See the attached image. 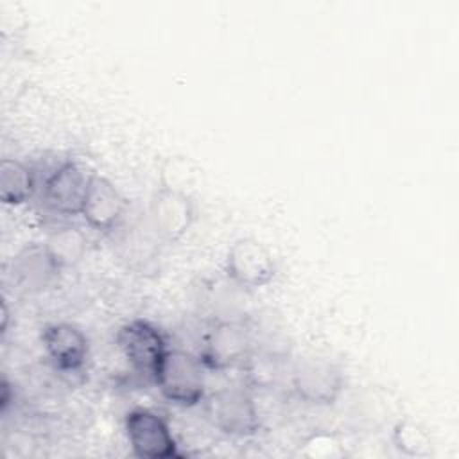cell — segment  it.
Instances as JSON below:
<instances>
[{
	"label": "cell",
	"instance_id": "obj_1",
	"mask_svg": "<svg viewBox=\"0 0 459 459\" xmlns=\"http://www.w3.org/2000/svg\"><path fill=\"white\" fill-rule=\"evenodd\" d=\"M206 371L197 355L179 348H169L152 382L170 403L195 407L206 396Z\"/></svg>",
	"mask_w": 459,
	"mask_h": 459
},
{
	"label": "cell",
	"instance_id": "obj_2",
	"mask_svg": "<svg viewBox=\"0 0 459 459\" xmlns=\"http://www.w3.org/2000/svg\"><path fill=\"white\" fill-rule=\"evenodd\" d=\"M210 423L233 437L253 436L260 429V414L251 387H221L203 400Z\"/></svg>",
	"mask_w": 459,
	"mask_h": 459
},
{
	"label": "cell",
	"instance_id": "obj_3",
	"mask_svg": "<svg viewBox=\"0 0 459 459\" xmlns=\"http://www.w3.org/2000/svg\"><path fill=\"white\" fill-rule=\"evenodd\" d=\"M115 341L133 371L149 380L154 378L161 359L169 351L165 333L147 319L124 323L117 330Z\"/></svg>",
	"mask_w": 459,
	"mask_h": 459
},
{
	"label": "cell",
	"instance_id": "obj_4",
	"mask_svg": "<svg viewBox=\"0 0 459 459\" xmlns=\"http://www.w3.org/2000/svg\"><path fill=\"white\" fill-rule=\"evenodd\" d=\"M251 353L249 330L237 321H219L204 333L197 357L208 371H226L244 366Z\"/></svg>",
	"mask_w": 459,
	"mask_h": 459
},
{
	"label": "cell",
	"instance_id": "obj_5",
	"mask_svg": "<svg viewBox=\"0 0 459 459\" xmlns=\"http://www.w3.org/2000/svg\"><path fill=\"white\" fill-rule=\"evenodd\" d=\"M126 437L134 455L143 459H169L179 455L178 441L169 421L156 411L138 407L126 414Z\"/></svg>",
	"mask_w": 459,
	"mask_h": 459
},
{
	"label": "cell",
	"instance_id": "obj_6",
	"mask_svg": "<svg viewBox=\"0 0 459 459\" xmlns=\"http://www.w3.org/2000/svg\"><path fill=\"white\" fill-rule=\"evenodd\" d=\"M90 179L91 174H86L79 163L72 160L57 163L43 179V206L56 215H81Z\"/></svg>",
	"mask_w": 459,
	"mask_h": 459
},
{
	"label": "cell",
	"instance_id": "obj_7",
	"mask_svg": "<svg viewBox=\"0 0 459 459\" xmlns=\"http://www.w3.org/2000/svg\"><path fill=\"white\" fill-rule=\"evenodd\" d=\"M276 260L273 253L256 238L235 240L224 258V273L242 289H260L276 276Z\"/></svg>",
	"mask_w": 459,
	"mask_h": 459
},
{
	"label": "cell",
	"instance_id": "obj_8",
	"mask_svg": "<svg viewBox=\"0 0 459 459\" xmlns=\"http://www.w3.org/2000/svg\"><path fill=\"white\" fill-rule=\"evenodd\" d=\"M290 384L299 400L321 407L335 403L344 387V378L335 364L325 359H305L292 369Z\"/></svg>",
	"mask_w": 459,
	"mask_h": 459
},
{
	"label": "cell",
	"instance_id": "obj_9",
	"mask_svg": "<svg viewBox=\"0 0 459 459\" xmlns=\"http://www.w3.org/2000/svg\"><path fill=\"white\" fill-rule=\"evenodd\" d=\"M149 219L154 233L165 242H178L195 221V208L190 195L158 188L151 197Z\"/></svg>",
	"mask_w": 459,
	"mask_h": 459
},
{
	"label": "cell",
	"instance_id": "obj_10",
	"mask_svg": "<svg viewBox=\"0 0 459 459\" xmlns=\"http://www.w3.org/2000/svg\"><path fill=\"white\" fill-rule=\"evenodd\" d=\"M43 350L52 366L63 373H77L90 357V341L86 333L72 323L47 325L41 333Z\"/></svg>",
	"mask_w": 459,
	"mask_h": 459
},
{
	"label": "cell",
	"instance_id": "obj_11",
	"mask_svg": "<svg viewBox=\"0 0 459 459\" xmlns=\"http://www.w3.org/2000/svg\"><path fill=\"white\" fill-rule=\"evenodd\" d=\"M126 199L120 190L104 176L91 174L81 217L84 222L100 233L113 231L124 219Z\"/></svg>",
	"mask_w": 459,
	"mask_h": 459
},
{
	"label": "cell",
	"instance_id": "obj_12",
	"mask_svg": "<svg viewBox=\"0 0 459 459\" xmlns=\"http://www.w3.org/2000/svg\"><path fill=\"white\" fill-rule=\"evenodd\" d=\"M59 269L61 267L54 262L45 244L25 247L13 262V274L27 290H39L47 287Z\"/></svg>",
	"mask_w": 459,
	"mask_h": 459
},
{
	"label": "cell",
	"instance_id": "obj_13",
	"mask_svg": "<svg viewBox=\"0 0 459 459\" xmlns=\"http://www.w3.org/2000/svg\"><path fill=\"white\" fill-rule=\"evenodd\" d=\"M38 188L36 172L30 165L4 158L0 163V199L4 204L20 206L27 203Z\"/></svg>",
	"mask_w": 459,
	"mask_h": 459
},
{
	"label": "cell",
	"instance_id": "obj_14",
	"mask_svg": "<svg viewBox=\"0 0 459 459\" xmlns=\"http://www.w3.org/2000/svg\"><path fill=\"white\" fill-rule=\"evenodd\" d=\"M201 178L199 165L185 156L167 158L160 169V186L192 197Z\"/></svg>",
	"mask_w": 459,
	"mask_h": 459
},
{
	"label": "cell",
	"instance_id": "obj_15",
	"mask_svg": "<svg viewBox=\"0 0 459 459\" xmlns=\"http://www.w3.org/2000/svg\"><path fill=\"white\" fill-rule=\"evenodd\" d=\"M45 247L59 267L77 264L86 251V238L77 228H59L50 233Z\"/></svg>",
	"mask_w": 459,
	"mask_h": 459
},
{
	"label": "cell",
	"instance_id": "obj_16",
	"mask_svg": "<svg viewBox=\"0 0 459 459\" xmlns=\"http://www.w3.org/2000/svg\"><path fill=\"white\" fill-rule=\"evenodd\" d=\"M394 448L407 457H427L432 452L429 432L412 420H400L391 434Z\"/></svg>",
	"mask_w": 459,
	"mask_h": 459
},
{
	"label": "cell",
	"instance_id": "obj_17",
	"mask_svg": "<svg viewBox=\"0 0 459 459\" xmlns=\"http://www.w3.org/2000/svg\"><path fill=\"white\" fill-rule=\"evenodd\" d=\"M299 455L310 457V459H337L344 455V448L337 436L317 432V434H312L303 443V446L299 448Z\"/></svg>",
	"mask_w": 459,
	"mask_h": 459
},
{
	"label": "cell",
	"instance_id": "obj_18",
	"mask_svg": "<svg viewBox=\"0 0 459 459\" xmlns=\"http://www.w3.org/2000/svg\"><path fill=\"white\" fill-rule=\"evenodd\" d=\"M13 400H14V394H11V384H9L7 377H4L2 378V387H0V411L5 412Z\"/></svg>",
	"mask_w": 459,
	"mask_h": 459
},
{
	"label": "cell",
	"instance_id": "obj_19",
	"mask_svg": "<svg viewBox=\"0 0 459 459\" xmlns=\"http://www.w3.org/2000/svg\"><path fill=\"white\" fill-rule=\"evenodd\" d=\"M7 321H9V310H7V301L4 299V303H2V335L7 332Z\"/></svg>",
	"mask_w": 459,
	"mask_h": 459
}]
</instances>
